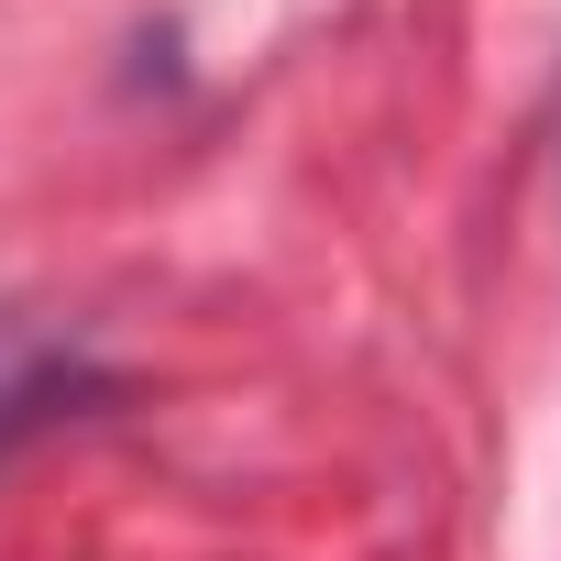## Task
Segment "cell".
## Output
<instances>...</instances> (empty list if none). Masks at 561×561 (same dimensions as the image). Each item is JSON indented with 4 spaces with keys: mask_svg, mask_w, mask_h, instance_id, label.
Instances as JSON below:
<instances>
[]
</instances>
